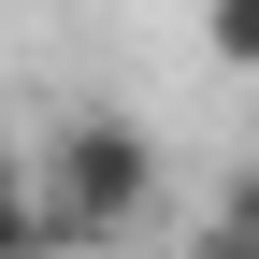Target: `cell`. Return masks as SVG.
I'll return each mask as SVG.
<instances>
[{
	"instance_id": "cell-1",
	"label": "cell",
	"mask_w": 259,
	"mask_h": 259,
	"mask_svg": "<svg viewBox=\"0 0 259 259\" xmlns=\"http://www.w3.org/2000/svg\"><path fill=\"white\" fill-rule=\"evenodd\" d=\"M29 202H44V245H130V231L158 216V130H144V115H101V101L58 115Z\"/></svg>"
},
{
	"instance_id": "cell-2",
	"label": "cell",
	"mask_w": 259,
	"mask_h": 259,
	"mask_svg": "<svg viewBox=\"0 0 259 259\" xmlns=\"http://www.w3.org/2000/svg\"><path fill=\"white\" fill-rule=\"evenodd\" d=\"M0 259H44V202H29V158L0 130Z\"/></svg>"
},
{
	"instance_id": "cell-3",
	"label": "cell",
	"mask_w": 259,
	"mask_h": 259,
	"mask_svg": "<svg viewBox=\"0 0 259 259\" xmlns=\"http://www.w3.org/2000/svg\"><path fill=\"white\" fill-rule=\"evenodd\" d=\"M202 58L216 72H259V0H202Z\"/></svg>"
},
{
	"instance_id": "cell-4",
	"label": "cell",
	"mask_w": 259,
	"mask_h": 259,
	"mask_svg": "<svg viewBox=\"0 0 259 259\" xmlns=\"http://www.w3.org/2000/svg\"><path fill=\"white\" fill-rule=\"evenodd\" d=\"M216 231H231V245L259 259V158H245V187H231V216H216Z\"/></svg>"
},
{
	"instance_id": "cell-5",
	"label": "cell",
	"mask_w": 259,
	"mask_h": 259,
	"mask_svg": "<svg viewBox=\"0 0 259 259\" xmlns=\"http://www.w3.org/2000/svg\"><path fill=\"white\" fill-rule=\"evenodd\" d=\"M187 259H245V245H231V231H202V245H187Z\"/></svg>"
}]
</instances>
